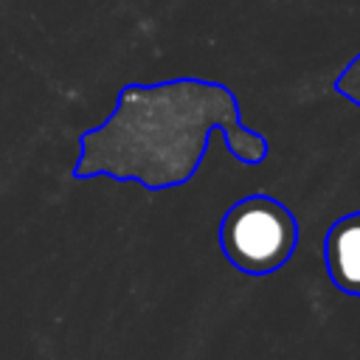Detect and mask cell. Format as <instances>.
<instances>
[{
    "instance_id": "4",
    "label": "cell",
    "mask_w": 360,
    "mask_h": 360,
    "mask_svg": "<svg viewBox=\"0 0 360 360\" xmlns=\"http://www.w3.org/2000/svg\"><path fill=\"white\" fill-rule=\"evenodd\" d=\"M335 93H340L346 101H352L354 107H360V53L340 70V76L335 79Z\"/></svg>"
},
{
    "instance_id": "3",
    "label": "cell",
    "mask_w": 360,
    "mask_h": 360,
    "mask_svg": "<svg viewBox=\"0 0 360 360\" xmlns=\"http://www.w3.org/2000/svg\"><path fill=\"white\" fill-rule=\"evenodd\" d=\"M323 262L329 281L340 292L360 295V211L329 225L323 239Z\"/></svg>"
},
{
    "instance_id": "2",
    "label": "cell",
    "mask_w": 360,
    "mask_h": 360,
    "mask_svg": "<svg viewBox=\"0 0 360 360\" xmlns=\"http://www.w3.org/2000/svg\"><path fill=\"white\" fill-rule=\"evenodd\" d=\"M217 239L236 270L267 276L281 270L295 253L298 219L281 200L270 194H248L222 214Z\"/></svg>"
},
{
    "instance_id": "1",
    "label": "cell",
    "mask_w": 360,
    "mask_h": 360,
    "mask_svg": "<svg viewBox=\"0 0 360 360\" xmlns=\"http://www.w3.org/2000/svg\"><path fill=\"white\" fill-rule=\"evenodd\" d=\"M219 132L239 163L259 166L267 138L242 124L233 90L208 79L124 84L110 118L79 138L73 177L135 180L149 191L194 177L211 135Z\"/></svg>"
}]
</instances>
